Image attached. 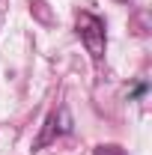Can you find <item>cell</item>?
Listing matches in <instances>:
<instances>
[{
  "mask_svg": "<svg viewBox=\"0 0 152 155\" xmlns=\"http://www.w3.org/2000/svg\"><path fill=\"white\" fill-rule=\"evenodd\" d=\"M78 36L84 42V48L90 51L93 60L104 57V21L93 12H81L78 15Z\"/></svg>",
  "mask_w": 152,
  "mask_h": 155,
  "instance_id": "1",
  "label": "cell"
},
{
  "mask_svg": "<svg viewBox=\"0 0 152 155\" xmlns=\"http://www.w3.org/2000/svg\"><path fill=\"white\" fill-rule=\"evenodd\" d=\"M66 131H72V119H69V110L63 107V110H57V114H51L45 119V131H42V137L36 140V149L45 146V143H51L57 134H66Z\"/></svg>",
  "mask_w": 152,
  "mask_h": 155,
  "instance_id": "2",
  "label": "cell"
},
{
  "mask_svg": "<svg viewBox=\"0 0 152 155\" xmlns=\"http://www.w3.org/2000/svg\"><path fill=\"white\" fill-rule=\"evenodd\" d=\"M93 155H128L125 149H119V146H95Z\"/></svg>",
  "mask_w": 152,
  "mask_h": 155,
  "instance_id": "3",
  "label": "cell"
}]
</instances>
